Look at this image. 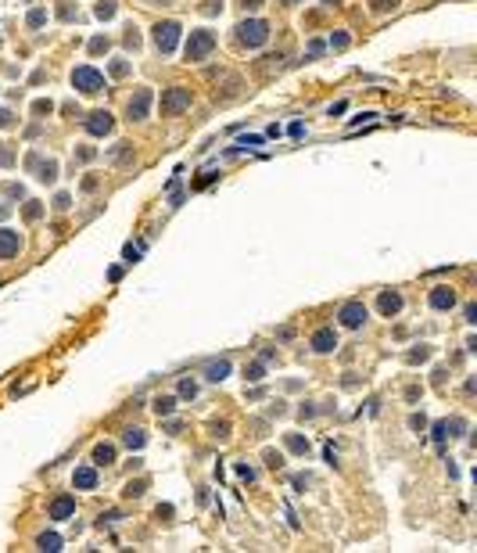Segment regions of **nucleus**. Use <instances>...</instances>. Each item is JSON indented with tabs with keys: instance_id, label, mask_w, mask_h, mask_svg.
<instances>
[{
	"instance_id": "0eeeda50",
	"label": "nucleus",
	"mask_w": 477,
	"mask_h": 553,
	"mask_svg": "<svg viewBox=\"0 0 477 553\" xmlns=\"http://www.w3.org/2000/svg\"><path fill=\"white\" fill-rule=\"evenodd\" d=\"M111 126H115V118H111L108 111H90V118H86V130H90L94 137H104V133H111Z\"/></svg>"
},
{
	"instance_id": "1a4fd4ad",
	"label": "nucleus",
	"mask_w": 477,
	"mask_h": 553,
	"mask_svg": "<svg viewBox=\"0 0 477 553\" xmlns=\"http://www.w3.org/2000/svg\"><path fill=\"white\" fill-rule=\"evenodd\" d=\"M151 108V90H137V97H129V118H144Z\"/></svg>"
},
{
	"instance_id": "423d86ee",
	"label": "nucleus",
	"mask_w": 477,
	"mask_h": 553,
	"mask_svg": "<svg viewBox=\"0 0 477 553\" xmlns=\"http://www.w3.org/2000/svg\"><path fill=\"white\" fill-rule=\"evenodd\" d=\"M337 316H341L344 327H359V324L366 320V305H363V302H348V305H341Z\"/></svg>"
},
{
	"instance_id": "f8f14e48",
	"label": "nucleus",
	"mask_w": 477,
	"mask_h": 553,
	"mask_svg": "<svg viewBox=\"0 0 477 553\" xmlns=\"http://www.w3.org/2000/svg\"><path fill=\"white\" fill-rule=\"evenodd\" d=\"M430 305H434V309H452V305H456V295H452L449 288H434V291H430Z\"/></svg>"
},
{
	"instance_id": "f03ea898",
	"label": "nucleus",
	"mask_w": 477,
	"mask_h": 553,
	"mask_svg": "<svg viewBox=\"0 0 477 553\" xmlns=\"http://www.w3.org/2000/svg\"><path fill=\"white\" fill-rule=\"evenodd\" d=\"M180 44V25L176 22H162V25H154V47L162 51V54H172Z\"/></svg>"
},
{
	"instance_id": "5701e85b",
	"label": "nucleus",
	"mask_w": 477,
	"mask_h": 553,
	"mask_svg": "<svg viewBox=\"0 0 477 553\" xmlns=\"http://www.w3.org/2000/svg\"><path fill=\"white\" fill-rule=\"evenodd\" d=\"M395 4H399V0H373L377 11H387V8H395Z\"/></svg>"
},
{
	"instance_id": "a878e982",
	"label": "nucleus",
	"mask_w": 477,
	"mask_h": 553,
	"mask_svg": "<svg viewBox=\"0 0 477 553\" xmlns=\"http://www.w3.org/2000/svg\"><path fill=\"white\" fill-rule=\"evenodd\" d=\"M241 144H244V147H258V144H262V137H244Z\"/></svg>"
},
{
	"instance_id": "b1692460",
	"label": "nucleus",
	"mask_w": 477,
	"mask_h": 553,
	"mask_svg": "<svg viewBox=\"0 0 477 553\" xmlns=\"http://www.w3.org/2000/svg\"><path fill=\"white\" fill-rule=\"evenodd\" d=\"M126 492H129V496H140V492H144V482H129Z\"/></svg>"
},
{
	"instance_id": "39448f33",
	"label": "nucleus",
	"mask_w": 477,
	"mask_h": 553,
	"mask_svg": "<svg viewBox=\"0 0 477 553\" xmlns=\"http://www.w3.org/2000/svg\"><path fill=\"white\" fill-rule=\"evenodd\" d=\"M72 83L83 90V94H97L101 87H104V75L97 72V68H86V65H79L75 72H72Z\"/></svg>"
},
{
	"instance_id": "f257e3e1",
	"label": "nucleus",
	"mask_w": 477,
	"mask_h": 553,
	"mask_svg": "<svg viewBox=\"0 0 477 553\" xmlns=\"http://www.w3.org/2000/svg\"><path fill=\"white\" fill-rule=\"evenodd\" d=\"M212 47H215V32H212V29H194L190 40H187V61H201V58H208Z\"/></svg>"
},
{
	"instance_id": "aec40b11",
	"label": "nucleus",
	"mask_w": 477,
	"mask_h": 553,
	"mask_svg": "<svg viewBox=\"0 0 477 553\" xmlns=\"http://www.w3.org/2000/svg\"><path fill=\"white\" fill-rule=\"evenodd\" d=\"M287 446H291V453H305V449H309V442H305V439H298V434H291Z\"/></svg>"
},
{
	"instance_id": "f3484780",
	"label": "nucleus",
	"mask_w": 477,
	"mask_h": 553,
	"mask_svg": "<svg viewBox=\"0 0 477 553\" xmlns=\"http://www.w3.org/2000/svg\"><path fill=\"white\" fill-rule=\"evenodd\" d=\"M144 442H147V439H144L140 427H129V431H126V446H129V449H140Z\"/></svg>"
},
{
	"instance_id": "ddd939ff",
	"label": "nucleus",
	"mask_w": 477,
	"mask_h": 553,
	"mask_svg": "<svg viewBox=\"0 0 477 553\" xmlns=\"http://www.w3.org/2000/svg\"><path fill=\"white\" fill-rule=\"evenodd\" d=\"M72 510H75V503H72L68 496H61V499L51 503V518H54V521H65V518H72Z\"/></svg>"
},
{
	"instance_id": "9b49d317",
	"label": "nucleus",
	"mask_w": 477,
	"mask_h": 553,
	"mask_svg": "<svg viewBox=\"0 0 477 553\" xmlns=\"http://www.w3.org/2000/svg\"><path fill=\"white\" fill-rule=\"evenodd\" d=\"M337 345V334L330 331V327H323V331H316V338H312V348L316 352H330Z\"/></svg>"
},
{
	"instance_id": "6e6552de",
	"label": "nucleus",
	"mask_w": 477,
	"mask_h": 553,
	"mask_svg": "<svg viewBox=\"0 0 477 553\" xmlns=\"http://www.w3.org/2000/svg\"><path fill=\"white\" fill-rule=\"evenodd\" d=\"M18 248H22V237H18V230H0V259H11V255H18Z\"/></svg>"
},
{
	"instance_id": "2eb2a0df",
	"label": "nucleus",
	"mask_w": 477,
	"mask_h": 553,
	"mask_svg": "<svg viewBox=\"0 0 477 553\" xmlns=\"http://www.w3.org/2000/svg\"><path fill=\"white\" fill-rule=\"evenodd\" d=\"M94 463H101V467H108V463H115V446H108V442H101V446L94 449Z\"/></svg>"
},
{
	"instance_id": "bb28decb",
	"label": "nucleus",
	"mask_w": 477,
	"mask_h": 553,
	"mask_svg": "<svg viewBox=\"0 0 477 553\" xmlns=\"http://www.w3.org/2000/svg\"><path fill=\"white\" fill-rule=\"evenodd\" d=\"M241 4H244V8H258V4H262V0H241Z\"/></svg>"
},
{
	"instance_id": "4be33fe9",
	"label": "nucleus",
	"mask_w": 477,
	"mask_h": 553,
	"mask_svg": "<svg viewBox=\"0 0 477 553\" xmlns=\"http://www.w3.org/2000/svg\"><path fill=\"white\" fill-rule=\"evenodd\" d=\"M180 395H183V399H194V395H197V384H194V381H183V384H180Z\"/></svg>"
},
{
	"instance_id": "7ed1b4c3",
	"label": "nucleus",
	"mask_w": 477,
	"mask_h": 553,
	"mask_svg": "<svg viewBox=\"0 0 477 553\" xmlns=\"http://www.w3.org/2000/svg\"><path fill=\"white\" fill-rule=\"evenodd\" d=\"M183 108H190V90L187 87H169L162 94V115H180Z\"/></svg>"
},
{
	"instance_id": "a211bd4d",
	"label": "nucleus",
	"mask_w": 477,
	"mask_h": 553,
	"mask_svg": "<svg viewBox=\"0 0 477 553\" xmlns=\"http://www.w3.org/2000/svg\"><path fill=\"white\" fill-rule=\"evenodd\" d=\"M172 406H176V399H172V395H165V399H158V403H154L158 417H165V413H172Z\"/></svg>"
},
{
	"instance_id": "20e7f679",
	"label": "nucleus",
	"mask_w": 477,
	"mask_h": 553,
	"mask_svg": "<svg viewBox=\"0 0 477 553\" xmlns=\"http://www.w3.org/2000/svg\"><path fill=\"white\" fill-rule=\"evenodd\" d=\"M266 36H269V25L266 22H241V25H237V40L248 44V47H262Z\"/></svg>"
},
{
	"instance_id": "dca6fc26",
	"label": "nucleus",
	"mask_w": 477,
	"mask_h": 553,
	"mask_svg": "<svg viewBox=\"0 0 477 553\" xmlns=\"http://www.w3.org/2000/svg\"><path fill=\"white\" fill-rule=\"evenodd\" d=\"M226 374H230V363H226V360H219V363H208V377H212V381H223Z\"/></svg>"
},
{
	"instance_id": "4468645a",
	"label": "nucleus",
	"mask_w": 477,
	"mask_h": 553,
	"mask_svg": "<svg viewBox=\"0 0 477 553\" xmlns=\"http://www.w3.org/2000/svg\"><path fill=\"white\" fill-rule=\"evenodd\" d=\"M72 482H75V489H94V485H97V474H94L90 467H79Z\"/></svg>"
},
{
	"instance_id": "393cba45",
	"label": "nucleus",
	"mask_w": 477,
	"mask_h": 553,
	"mask_svg": "<svg viewBox=\"0 0 477 553\" xmlns=\"http://www.w3.org/2000/svg\"><path fill=\"white\" fill-rule=\"evenodd\" d=\"M244 377H248V381H258V377H262V367H248V374H244Z\"/></svg>"
},
{
	"instance_id": "412c9836",
	"label": "nucleus",
	"mask_w": 477,
	"mask_h": 553,
	"mask_svg": "<svg viewBox=\"0 0 477 553\" xmlns=\"http://www.w3.org/2000/svg\"><path fill=\"white\" fill-rule=\"evenodd\" d=\"M97 15H101V18H111V15H115V4H111V0H101V4H97Z\"/></svg>"
},
{
	"instance_id": "6ab92c4d",
	"label": "nucleus",
	"mask_w": 477,
	"mask_h": 553,
	"mask_svg": "<svg viewBox=\"0 0 477 553\" xmlns=\"http://www.w3.org/2000/svg\"><path fill=\"white\" fill-rule=\"evenodd\" d=\"M39 549H61V539L51 532V535H39Z\"/></svg>"
},
{
	"instance_id": "9d476101",
	"label": "nucleus",
	"mask_w": 477,
	"mask_h": 553,
	"mask_svg": "<svg viewBox=\"0 0 477 553\" xmlns=\"http://www.w3.org/2000/svg\"><path fill=\"white\" fill-rule=\"evenodd\" d=\"M377 309H380L384 316H395V312L402 309V295H399V291H384V295L377 298Z\"/></svg>"
}]
</instances>
